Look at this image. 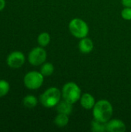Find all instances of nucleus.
<instances>
[{"label": "nucleus", "mask_w": 131, "mask_h": 132, "mask_svg": "<svg viewBox=\"0 0 131 132\" xmlns=\"http://www.w3.org/2000/svg\"><path fill=\"white\" fill-rule=\"evenodd\" d=\"M61 92L63 99L73 104L79 101L82 96L80 87L74 82H68L65 84Z\"/></svg>", "instance_id": "nucleus-3"}, {"label": "nucleus", "mask_w": 131, "mask_h": 132, "mask_svg": "<svg viewBox=\"0 0 131 132\" xmlns=\"http://www.w3.org/2000/svg\"><path fill=\"white\" fill-rule=\"evenodd\" d=\"M91 131L93 132H104L107 131V126L106 123L99 121L93 118L90 124Z\"/></svg>", "instance_id": "nucleus-14"}, {"label": "nucleus", "mask_w": 131, "mask_h": 132, "mask_svg": "<svg viewBox=\"0 0 131 132\" xmlns=\"http://www.w3.org/2000/svg\"><path fill=\"white\" fill-rule=\"evenodd\" d=\"M25 62V56L21 51L15 50L11 52L6 59L7 65L12 69H18L22 67Z\"/></svg>", "instance_id": "nucleus-7"}, {"label": "nucleus", "mask_w": 131, "mask_h": 132, "mask_svg": "<svg viewBox=\"0 0 131 132\" xmlns=\"http://www.w3.org/2000/svg\"><path fill=\"white\" fill-rule=\"evenodd\" d=\"M69 30L70 33L78 39L86 37L89 33V26L82 19H73L69 23Z\"/></svg>", "instance_id": "nucleus-4"}, {"label": "nucleus", "mask_w": 131, "mask_h": 132, "mask_svg": "<svg viewBox=\"0 0 131 132\" xmlns=\"http://www.w3.org/2000/svg\"><path fill=\"white\" fill-rule=\"evenodd\" d=\"M107 131L124 132L126 131L125 123L120 119H110L106 123Z\"/></svg>", "instance_id": "nucleus-8"}, {"label": "nucleus", "mask_w": 131, "mask_h": 132, "mask_svg": "<svg viewBox=\"0 0 131 132\" xmlns=\"http://www.w3.org/2000/svg\"><path fill=\"white\" fill-rule=\"evenodd\" d=\"M40 72L44 77H49L54 72V66L53 63L49 62H45L42 64L40 68Z\"/></svg>", "instance_id": "nucleus-16"}, {"label": "nucleus", "mask_w": 131, "mask_h": 132, "mask_svg": "<svg viewBox=\"0 0 131 132\" xmlns=\"http://www.w3.org/2000/svg\"><path fill=\"white\" fill-rule=\"evenodd\" d=\"M5 0H0V12L2 11L5 7Z\"/></svg>", "instance_id": "nucleus-20"}, {"label": "nucleus", "mask_w": 131, "mask_h": 132, "mask_svg": "<svg viewBox=\"0 0 131 132\" xmlns=\"http://www.w3.org/2000/svg\"><path fill=\"white\" fill-rule=\"evenodd\" d=\"M50 40H51V37H50V35L46 32H41L39 36H38V38H37V42H38V44L42 46V47H46L47 46L49 43H50Z\"/></svg>", "instance_id": "nucleus-15"}, {"label": "nucleus", "mask_w": 131, "mask_h": 132, "mask_svg": "<svg viewBox=\"0 0 131 132\" xmlns=\"http://www.w3.org/2000/svg\"><path fill=\"white\" fill-rule=\"evenodd\" d=\"M69 123V115L59 113L54 118V124L58 128H64Z\"/></svg>", "instance_id": "nucleus-13"}, {"label": "nucleus", "mask_w": 131, "mask_h": 132, "mask_svg": "<svg viewBox=\"0 0 131 132\" xmlns=\"http://www.w3.org/2000/svg\"><path fill=\"white\" fill-rule=\"evenodd\" d=\"M47 58V53L44 47L37 46L30 50L28 54L29 63L35 67L42 65L44 63Z\"/></svg>", "instance_id": "nucleus-6"}, {"label": "nucleus", "mask_w": 131, "mask_h": 132, "mask_svg": "<svg viewBox=\"0 0 131 132\" xmlns=\"http://www.w3.org/2000/svg\"><path fill=\"white\" fill-rule=\"evenodd\" d=\"M80 101L81 106L86 110L93 109L96 104L95 98L91 94H89V93H85L82 94L80 99Z\"/></svg>", "instance_id": "nucleus-10"}, {"label": "nucleus", "mask_w": 131, "mask_h": 132, "mask_svg": "<svg viewBox=\"0 0 131 132\" xmlns=\"http://www.w3.org/2000/svg\"><path fill=\"white\" fill-rule=\"evenodd\" d=\"M121 16L125 20H131V7H125L121 11Z\"/></svg>", "instance_id": "nucleus-18"}, {"label": "nucleus", "mask_w": 131, "mask_h": 132, "mask_svg": "<svg viewBox=\"0 0 131 132\" xmlns=\"http://www.w3.org/2000/svg\"><path fill=\"white\" fill-rule=\"evenodd\" d=\"M113 112V109L111 103L105 99L96 102L93 108V118L103 123H107L112 118Z\"/></svg>", "instance_id": "nucleus-1"}, {"label": "nucleus", "mask_w": 131, "mask_h": 132, "mask_svg": "<svg viewBox=\"0 0 131 132\" xmlns=\"http://www.w3.org/2000/svg\"><path fill=\"white\" fill-rule=\"evenodd\" d=\"M22 104H23L24 107H25L26 108L32 109V108H36V105L38 104V99L34 95L29 94V95H26L23 98Z\"/></svg>", "instance_id": "nucleus-12"}, {"label": "nucleus", "mask_w": 131, "mask_h": 132, "mask_svg": "<svg viewBox=\"0 0 131 132\" xmlns=\"http://www.w3.org/2000/svg\"><path fill=\"white\" fill-rule=\"evenodd\" d=\"M44 81V76L41 72L30 71L28 72L23 78V83L29 90H37L40 88Z\"/></svg>", "instance_id": "nucleus-5"}, {"label": "nucleus", "mask_w": 131, "mask_h": 132, "mask_svg": "<svg viewBox=\"0 0 131 132\" xmlns=\"http://www.w3.org/2000/svg\"><path fill=\"white\" fill-rule=\"evenodd\" d=\"M56 109L58 113L70 115L73 112V104L63 100L57 104V105L56 106Z\"/></svg>", "instance_id": "nucleus-11"}, {"label": "nucleus", "mask_w": 131, "mask_h": 132, "mask_svg": "<svg viewBox=\"0 0 131 132\" xmlns=\"http://www.w3.org/2000/svg\"><path fill=\"white\" fill-rule=\"evenodd\" d=\"M78 47H79V50L82 53L87 54L93 51L94 44H93V42L90 38L84 37V38L80 39L79 44H78Z\"/></svg>", "instance_id": "nucleus-9"}, {"label": "nucleus", "mask_w": 131, "mask_h": 132, "mask_svg": "<svg viewBox=\"0 0 131 132\" xmlns=\"http://www.w3.org/2000/svg\"><path fill=\"white\" fill-rule=\"evenodd\" d=\"M62 97V92L57 87H52L46 90L39 97L41 104L46 108H51L56 107L60 101Z\"/></svg>", "instance_id": "nucleus-2"}, {"label": "nucleus", "mask_w": 131, "mask_h": 132, "mask_svg": "<svg viewBox=\"0 0 131 132\" xmlns=\"http://www.w3.org/2000/svg\"><path fill=\"white\" fill-rule=\"evenodd\" d=\"M121 2L125 7H131V0H121Z\"/></svg>", "instance_id": "nucleus-19"}, {"label": "nucleus", "mask_w": 131, "mask_h": 132, "mask_svg": "<svg viewBox=\"0 0 131 132\" xmlns=\"http://www.w3.org/2000/svg\"><path fill=\"white\" fill-rule=\"evenodd\" d=\"M10 90V84L5 80H0V97H3L8 94Z\"/></svg>", "instance_id": "nucleus-17"}]
</instances>
